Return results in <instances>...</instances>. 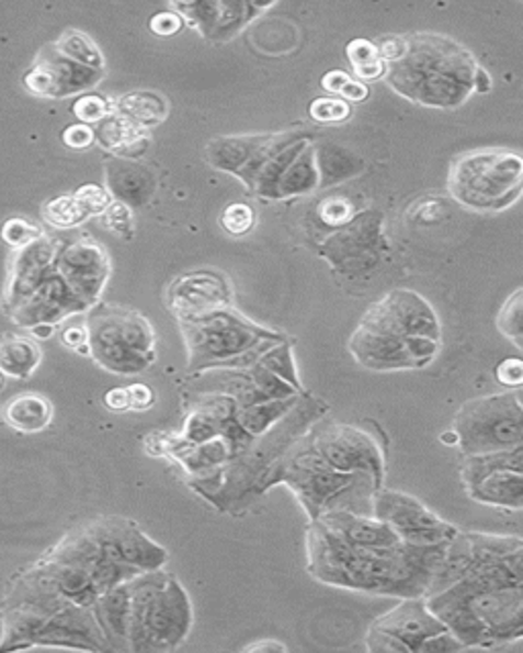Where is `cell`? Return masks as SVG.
<instances>
[{
	"label": "cell",
	"instance_id": "cell-1",
	"mask_svg": "<svg viewBox=\"0 0 523 653\" xmlns=\"http://www.w3.org/2000/svg\"><path fill=\"white\" fill-rule=\"evenodd\" d=\"M428 609L466 650H493L523 638V550L480 565L444 591L423 596Z\"/></svg>",
	"mask_w": 523,
	"mask_h": 653
},
{
	"label": "cell",
	"instance_id": "cell-2",
	"mask_svg": "<svg viewBox=\"0 0 523 653\" xmlns=\"http://www.w3.org/2000/svg\"><path fill=\"white\" fill-rule=\"evenodd\" d=\"M444 546L418 548L401 541L389 548H352L311 520L307 529V570L329 586L413 598L428 593Z\"/></svg>",
	"mask_w": 523,
	"mask_h": 653
},
{
	"label": "cell",
	"instance_id": "cell-3",
	"mask_svg": "<svg viewBox=\"0 0 523 653\" xmlns=\"http://www.w3.org/2000/svg\"><path fill=\"white\" fill-rule=\"evenodd\" d=\"M479 68L477 58L463 44L428 31L405 37L403 56L387 64L385 80L411 103L452 111L475 92Z\"/></svg>",
	"mask_w": 523,
	"mask_h": 653
},
{
	"label": "cell",
	"instance_id": "cell-4",
	"mask_svg": "<svg viewBox=\"0 0 523 653\" xmlns=\"http://www.w3.org/2000/svg\"><path fill=\"white\" fill-rule=\"evenodd\" d=\"M127 650L135 653L174 652L189 638L195 623L191 596L180 580L158 568L127 580Z\"/></svg>",
	"mask_w": 523,
	"mask_h": 653
},
{
	"label": "cell",
	"instance_id": "cell-5",
	"mask_svg": "<svg viewBox=\"0 0 523 653\" xmlns=\"http://www.w3.org/2000/svg\"><path fill=\"white\" fill-rule=\"evenodd\" d=\"M274 484H286L293 490L311 520L336 508L354 513H360V505L371 508L374 492L380 490L368 476L344 474L329 468L309 442L270 466L260 492H266Z\"/></svg>",
	"mask_w": 523,
	"mask_h": 653
},
{
	"label": "cell",
	"instance_id": "cell-6",
	"mask_svg": "<svg viewBox=\"0 0 523 653\" xmlns=\"http://www.w3.org/2000/svg\"><path fill=\"white\" fill-rule=\"evenodd\" d=\"M446 186L461 207L473 213H501L522 196V156L503 148L466 151L450 163Z\"/></svg>",
	"mask_w": 523,
	"mask_h": 653
},
{
	"label": "cell",
	"instance_id": "cell-7",
	"mask_svg": "<svg viewBox=\"0 0 523 653\" xmlns=\"http://www.w3.org/2000/svg\"><path fill=\"white\" fill-rule=\"evenodd\" d=\"M189 354V371L213 368L243 370V356L266 342H284L283 333L258 325L250 317L229 307L193 321H179Z\"/></svg>",
	"mask_w": 523,
	"mask_h": 653
},
{
	"label": "cell",
	"instance_id": "cell-8",
	"mask_svg": "<svg viewBox=\"0 0 523 653\" xmlns=\"http://www.w3.org/2000/svg\"><path fill=\"white\" fill-rule=\"evenodd\" d=\"M87 317L89 357L115 376H139L156 364V333L134 309L96 302Z\"/></svg>",
	"mask_w": 523,
	"mask_h": 653
},
{
	"label": "cell",
	"instance_id": "cell-9",
	"mask_svg": "<svg viewBox=\"0 0 523 653\" xmlns=\"http://www.w3.org/2000/svg\"><path fill=\"white\" fill-rule=\"evenodd\" d=\"M452 429L458 435L463 458L522 446L523 404L520 390L464 402L454 415Z\"/></svg>",
	"mask_w": 523,
	"mask_h": 653
},
{
	"label": "cell",
	"instance_id": "cell-10",
	"mask_svg": "<svg viewBox=\"0 0 523 653\" xmlns=\"http://www.w3.org/2000/svg\"><path fill=\"white\" fill-rule=\"evenodd\" d=\"M389 241L383 231V215L378 210L359 213L342 229L329 231L328 238L317 245L319 255L338 274L359 278L380 264Z\"/></svg>",
	"mask_w": 523,
	"mask_h": 653
},
{
	"label": "cell",
	"instance_id": "cell-11",
	"mask_svg": "<svg viewBox=\"0 0 523 653\" xmlns=\"http://www.w3.org/2000/svg\"><path fill=\"white\" fill-rule=\"evenodd\" d=\"M371 515L390 527L403 543L418 548L444 546L458 531L418 496L403 490H376L371 501Z\"/></svg>",
	"mask_w": 523,
	"mask_h": 653
},
{
	"label": "cell",
	"instance_id": "cell-12",
	"mask_svg": "<svg viewBox=\"0 0 523 653\" xmlns=\"http://www.w3.org/2000/svg\"><path fill=\"white\" fill-rule=\"evenodd\" d=\"M360 326L383 335H419L442 342V323L430 305L416 290L397 288L373 302L360 319Z\"/></svg>",
	"mask_w": 523,
	"mask_h": 653
},
{
	"label": "cell",
	"instance_id": "cell-13",
	"mask_svg": "<svg viewBox=\"0 0 523 653\" xmlns=\"http://www.w3.org/2000/svg\"><path fill=\"white\" fill-rule=\"evenodd\" d=\"M329 468L344 474L373 478L376 489H383L385 458L371 435L352 425H331L319 429L309 442Z\"/></svg>",
	"mask_w": 523,
	"mask_h": 653
},
{
	"label": "cell",
	"instance_id": "cell-14",
	"mask_svg": "<svg viewBox=\"0 0 523 653\" xmlns=\"http://www.w3.org/2000/svg\"><path fill=\"white\" fill-rule=\"evenodd\" d=\"M56 272L90 309L103 297L113 266L105 248L96 239L82 236L66 243L60 241Z\"/></svg>",
	"mask_w": 523,
	"mask_h": 653
},
{
	"label": "cell",
	"instance_id": "cell-15",
	"mask_svg": "<svg viewBox=\"0 0 523 653\" xmlns=\"http://www.w3.org/2000/svg\"><path fill=\"white\" fill-rule=\"evenodd\" d=\"M105 72L90 70L64 58L54 44H49L37 54L30 70L23 76V87L37 99L60 101L94 89L96 84H101Z\"/></svg>",
	"mask_w": 523,
	"mask_h": 653
},
{
	"label": "cell",
	"instance_id": "cell-16",
	"mask_svg": "<svg viewBox=\"0 0 523 653\" xmlns=\"http://www.w3.org/2000/svg\"><path fill=\"white\" fill-rule=\"evenodd\" d=\"M164 302L179 321H193L234 307V290L224 274L195 270L177 276L166 286Z\"/></svg>",
	"mask_w": 523,
	"mask_h": 653
},
{
	"label": "cell",
	"instance_id": "cell-17",
	"mask_svg": "<svg viewBox=\"0 0 523 653\" xmlns=\"http://www.w3.org/2000/svg\"><path fill=\"white\" fill-rule=\"evenodd\" d=\"M58 248H60V241L44 233L30 245L13 250L7 267V283L2 290L4 314H9L16 305H21L54 272Z\"/></svg>",
	"mask_w": 523,
	"mask_h": 653
},
{
	"label": "cell",
	"instance_id": "cell-18",
	"mask_svg": "<svg viewBox=\"0 0 523 653\" xmlns=\"http://www.w3.org/2000/svg\"><path fill=\"white\" fill-rule=\"evenodd\" d=\"M87 311L89 307L76 297L70 286L64 283V278L54 267V272L45 278L44 283L39 284L21 305H16L7 317L15 325L30 331L37 325L58 326L68 317Z\"/></svg>",
	"mask_w": 523,
	"mask_h": 653
},
{
	"label": "cell",
	"instance_id": "cell-19",
	"mask_svg": "<svg viewBox=\"0 0 523 653\" xmlns=\"http://www.w3.org/2000/svg\"><path fill=\"white\" fill-rule=\"evenodd\" d=\"M272 4L252 2H172L170 9L189 23V27L201 31L211 42H227L236 37L260 11Z\"/></svg>",
	"mask_w": 523,
	"mask_h": 653
},
{
	"label": "cell",
	"instance_id": "cell-20",
	"mask_svg": "<svg viewBox=\"0 0 523 653\" xmlns=\"http://www.w3.org/2000/svg\"><path fill=\"white\" fill-rule=\"evenodd\" d=\"M371 627L401 641L409 653H418L419 645L425 639L446 629V625L442 623L434 612L428 609L423 596L403 598L401 605L376 617Z\"/></svg>",
	"mask_w": 523,
	"mask_h": 653
},
{
	"label": "cell",
	"instance_id": "cell-21",
	"mask_svg": "<svg viewBox=\"0 0 523 653\" xmlns=\"http://www.w3.org/2000/svg\"><path fill=\"white\" fill-rule=\"evenodd\" d=\"M348 350L362 368L373 371L418 370L409 354L407 337L374 333L364 326H356L350 335Z\"/></svg>",
	"mask_w": 523,
	"mask_h": 653
},
{
	"label": "cell",
	"instance_id": "cell-22",
	"mask_svg": "<svg viewBox=\"0 0 523 653\" xmlns=\"http://www.w3.org/2000/svg\"><path fill=\"white\" fill-rule=\"evenodd\" d=\"M315 520L352 548H389L401 543V539L393 534V529L374 519L373 515L336 508L319 515Z\"/></svg>",
	"mask_w": 523,
	"mask_h": 653
},
{
	"label": "cell",
	"instance_id": "cell-23",
	"mask_svg": "<svg viewBox=\"0 0 523 653\" xmlns=\"http://www.w3.org/2000/svg\"><path fill=\"white\" fill-rule=\"evenodd\" d=\"M105 184L106 193L113 201L129 208H139L150 203L156 191V176L148 165L113 158L105 163Z\"/></svg>",
	"mask_w": 523,
	"mask_h": 653
},
{
	"label": "cell",
	"instance_id": "cell-24",
	"mask_svg": "<svg viewBox=\"0 0 523 653\" xmlns=\"http://www.w3.org/2000/svg\"><path fill=\"white\" fill-rule=\"evenodd\" d=\"M94 137L99 146L113 153L115 158L134 162H139V158L148 153L151 144L150 131L135 127L134 123L123 119L117 113L99 123V127L94 129Z\"/></svg>",
	"mask_w": 523,
	"mask_h": 653
},
{
	"label": "cell",
	"instance_id": "cell-25",
	"mask_svg": "<svg viewBox=\"0 0 523 653\" xmlns=\"http://www.w3.org/2000/svg\"><path fill=\"white\" fill-rule=\"evenodd\" d=\"M464 490L480 505L520 511L523 506V470H494Z\"/></svg>",
	"mask_w": 523,
	"mask_h": 653
},
{
	"label": "cell",
	"instance_id": "cell-26",
	"mask_svg": "<svg viewBox=\"0 0 523 653\" xmlns=\"http://www.w3.org/2000/svg\"><path fill=\"white\" fill-rule=\"evenodd\" d=\"M272 134H248V135H224V137H215L211 139L207 146V162L227 172V174H236L248 162H252L258 151L264 148L270 141Z\"/></svg>",
	"mask_w": 523,
	"mask_h": 653
},
{
	"label": "cell",
	"instance_id": "cell-27",
	"mask_svg": "<svg viewBox=\"0 0 523 653\" xmlns=\"http://www.w3.org/2000/svg\"><path fill=\"white\" fill-rule=\"evenodd\" d=\"M44 352L30 335L0 333V374L13 380H27L42 366Z\"/></svg>",
	"mask_w": 523,
	"mask_h": 653
},
{
	"label": "cell",
	"instance_id": "cell-28",
	"mask_svg": "<svg viewBox=\"0 0 523 653\" xmlns=\"http://www.w3.org/2000/svg\"><path fill=\"white\" fill-rule=\"evenodd\" d=\"M314 148L319 188H331L348 180L356 179L366 168L364 160L352 149L342 148L336 144H323Z\"/></svg>",
	"mask_w": 523,
	"mask_h": 653
},
{
	"label": "cell",
	"instance_id": "cell-29",
	"mask_svg": "<svg viewBox=\"0 0 523 653\" xmlns=\"http://www.w3.org/2000/svg\"><path fill=\"white\" fill-rule=\"evenodd\" d=\"M113 113L134 123L135 127L151 131L168 119L170 106L162 94L151 90H134L113 101Z\"/></svg>",
	"mask_w": 523,
	"mask_h": 653
},
{
	"label": "cell",
	"instance_id": "cell-30",
	"mask_svg": "<svg viewBox=\"0 0 523 653\" xmlns=\"http://www.w3.org/2000/svg\"><path fill=\"white\" fill-rule=\"evenodd\" d=\"M54 419V404L44 394L25 392L7 402L4 421L21 433H39L47 429Z\"/></svg>",
	"mask_w": 523,
	"mask_h": 653
},
{
	"label": "cell",
	"instance_id": "cell-31",
	"mask_svg": "<svg viewBox=\"0 0 523 653\" xmlns=\"http://www.w3.org/2000/svg\"><path fill=\"white\" fill-rule=\"evenodd\" d=\"M297 404H299L297 397L281 399V401L258 402L252 406L240 409L238 415H236V423L240 425V429L248 437L258 439V437H262V435H266V433L274 429L284 416L291 415V411Z\"/></svg>",
	"mask_w": 523,
	"mask_h": 653
},
{
	"label": "cell",
	"instance_id": "cell-32",
	"mask_svg": "<svg viewBox=\"0 0 523 653\" xmlns=\"http://www.w3.org/2000/svg\"><path fill=\"white\" fill-rule=\"evenodd\" d=\"M319 188V176L315 165V148L311 141L300 149L295 162L288 165L283 179L276 186V201L293 198V196H305L315 193Z\"/></svg>",
	"mask_w": 523,
	"mask_h": 653
},
{
	"label": "cell",
	"instance_id": "cell-33",
	"mask_svg": "<svg viewBox=\"0 0 523 653\" xmlns=\"http://www.w3.org/2000/svg\"><path fill=\"white\" fill-rule=\"evenodd\" d=\"M494 470H523V446L477 454V456H464L463 466H461L463 486L477 482L479 478L491 474Z\"/></svg>",
	"mask_w": 523,
	"mask_h": 653
},
{
	"label": "cell",
	"instance_id": "cell-34",
	"mask_svg": "<svg viewBox=\"0 0 523 653\" xmlns=\"http://www.w3.org/2000/svg\"><path fill=\"white\" fill-rule=\"evenodd\" d=\"M54 47L68 60L76 61L90 70H96V72H105V56H103L101 47L94 44V39L89 37L84 31H64L60 37L54 42Z\"/></svg>",
	"mask_w": 523,
	"mask_h": 653
},
{
	"label": "cell",
	"instance_id": "cell-35",
	"mask_svg": "<svg viewBox=\"0 0 523 653\" xmlns=\"http://www.w3.org/2000/svg\"><path fill=\"white\" fill-rule=\"evenodd\" d=\"M42 217L52 229H75L89 221V215L82 210L75 194H61L44 203Z\"/></svg>",
	"mask_w": 523,
	"mask_h": 653
},
{
	"label": "cell",
	"instance_id": "cell-36",
	"mask_svg": "<svg viewBox=\"0 0 523 653\" xmlns=\"http://www.w3.org/2000/svg\"><path fill=\"white\" fill-rule=\"evenodd\" d=\"M258 364L264 366L272 374H276L278 378H283L284 382H288L291 387L297 388L300 394H307V390L300 385L299 371H297V364H295V356H293V342L291 340L272 345L262 356L258 357Z\"/></svg>",
	"mask_w": 523,
	"mask_h": 653
},
{
	"label": "cell",
	"instance_id": "cell-37",
	"mask_svg": "<svg viewBox=\"0 0 523 653\" xmlns=\"http://www.w3.org/2000/svg\"><path fill=\"white\" fill-rule=\"evenodd\" d=\"M246 374H248L260 402L281 401V399H291V397H299L300 394L297 388L291 387L288 382H284L283 378H278L276 374L266 370L258 362L254 366L246 368Z\"/></svg>",
	"mask_w": 523,
	"mask_h": 653
},
{
	"label": "cell",
	"instance_id": "cell-38",
	"mask_svg": "<svg viewBox=\"0 0 523 653\" xmlns=\"http://www.w3.org/2000/svg\"><path fill=\"white\" fill-rule=\"evenodd\" d=\"M523 288H518L511 297L503 302L501 311L497 314V329L503 337H508L518 350H523Z\"/></svg>",
	"mask_w": 523,
	"mask_h": 653
},
{
	"label": "cell",
	"instance_id": "cell-39",
	"mask_svg": "<svg viewBox=\"0 0 523 653\" xmlns=\"http://www.w3.org/2000/svg\"><path fill=\"white\" fill-rule=\"evenodd\" d=\"M360 210L356 205L345 198V196H329L323 198L319 205H317V217L319 221L323 224V227H328L329 231H336V229H342L344 225L350 224Z\"/></svg>",
	"mask_w": 523,
	"mask_h": 653
},
{
	"label": "cell",
	"instance_id": "cell-40",
	"mask_svg": "<svg viewBox=\"0 0 523 653\" xmlns=\"http://www.w3.org/2000/svg\"><path fill=\"white\" fill-rule=\"evenodd\" d=\"M255 210L252 205L248 203H231L224 208L221 217H219V225L227 236L234 238H243L248 236L255 227Z\"/></svg>",
	"mask_w": 523,
	"mask_h": 653
},
{
	"label": "cell",
	"instance_id": "cell-41",
	"mask_svg": "<svg viewBox=\"0 0 523 653\" xmlns=\"http://www.w3.org/2000/svg\"><path fill=\"white\" fill-rule=\"evenodd\" d=\"M72 113L78 123L92 127L113 115V101L101 94H80L72 104Z\"/></svg>",
	"mask_w": 523,
	"mask_h": 653
},
{
	"label": "cell",
	"instance_id": "cell-42",
	"mask_svg": "<svg viewBox=\"0 0 523 653\" xmlns=\"http://www.w3.org/2000/svg\"><path fill=\"white\" fill-rule=\"evenodd\" d=\"M309 117L319 125H340L352 117V106L338 96H319L309 104Z\"/></svg>",
	"mask_w": 523,
	"mask_h": 653
},
{
	"label": "cell",
	"instance_id": "cell-43",
	"mask_svg": "<svg viewBox=\"0 0 523 653\" xmlns=\"http://www.w3.org/2000/svg\"><path fill=\"white\" fill-rule=\"evenodd\" d=\"M44 233L45 231L39 225L31 224L21 217H13L0 227V238L11 250H21V248L33 243L35 239L42 238Z\"/></svg>",
	"mask_w": 523,
	"mask_h": 653
},
{
	"label": "cell",
	"instance_id": "cell-44",
	"mask_svg": "<svg viewBox=\"0 0 523 653\" xmlns=\"http://www.w3.org/2000/svg\"><path fill=\"white\" fill-rule=\"evenodd\" d=\"M101 221L109 231H113L121 239H132L135 233L134 208L113 201L105 213L101 215Z\"/></svg>",
	"mask_w": 523,
	"mask_h": 653
},
{
	"label": "cell",
	"instance_id": "cell-45",
	"mask_svg": "<svg viewBox=\"0 0 523 653\" xmlns=\"http://www.w3.org/2000/svg\"><path fill=\"white\" fill-rule=\"evenodd\" d=\"M448 215V203L444 198H435V196H432V198H421L409 210L411 224L425 225V227H432V225L446 221Z\"/></svg>",
	"mask_w": 523,
	"mask_h": 653
},
{
	"label": "cell",
	"instance_id": "cell-46",
	"mask_svg": "<svg viewBox=\"0 0 523 653\" xmlns=\"http://www.w3.org/2000/svg\"><path fill=\"white\" fill-rule=\"evenodd\" d=\"M75 198L82 210L90 217H101L109 205L113 203L111 194L106 193L105 186L99 184H84L75 193Z\"/></svg>",
	"mask_w": 523,
	"mask_h": 653
},
{
	"label": "cell",
	"instance_id": "cell-47",
	"mask_svg": "<svg viewBox=\"0 0 523 653\" xmlns=\"http://www.w3.org/2000/svg\"><path fill=\"white\" fill-rule=\"evenodd\" d=\"M494 380L509 390L523 387V362L520 357H505L494 368Z\"/></svg>",
	"mask_w": 523,
	"mask_h": 653
},
{
	"label": "cell",
	"instance_id": "cell-48",
	"mask_svg": "<svg viewBox=\"0 0 523 653\" xmlns=\"http://www.w3.org/2000/svg\"><path fill=\"white\" fill-rule=\"evenodd\" d=\"M61 144L66 148L75 149V151H84L90 146L96 144V137H94V127L84 125V123H75V125H68L61 134Z\"/></svg>",
	"mask_w": 523,
	"mask_h": 653
},
{
	"label": "cell",
	"instance_id": "cell-49",
	"mask_svg": "<svg viewBox=\"0 0 523 653\" xmlns=\"http://www.w3.org/2000/svg\"><path fill=\"white\" fill-rule=\"evenodd\" d=\"M345 58L352 64V68H360V66L380 60L376 44L371 39H360V37L345 45Z\"/></svg>",
	"mask_w": 523,
	"mask_h": 653
},
{
	"label": "cell",
	"instance_id": "cell-50",
	"mask_svg": "<svg viewBox=\"0 0 523 653\" xmlns=\"http://www.w3.org/2000/svg\"><path fill=\"white\" fill-rule=\"evenodd\" d=\"M463 641L456 638L452 631L444 629L440 633H435L432 638L425 639L421 645H419L418 653L434 652V653H448V652H463Z\"/></svg>",
	"mask_w": 523,
	"mask_h": 653
},
{
	"label": "cell",
	"instance_id": "cell-51",
	"mask_svg": "<svg viewBox=\"0 0 523 653\" xmlns=\"http://www.w3.org/2000/svg\"><path fill=\"white\" fill-rule=\"evenodd\" d=\"M366 650L373 653H409L401 641L390 638L389 633H383L374 627L366 631Z\"/></svg>",
	"mask_w": 523,
	"mask_h": 653
},
{
	"label": "cell",
	"instance_id": "cell-52",
	"mask_svg": "<svg viewBox=\"0 0 523 653\" xmlns=\"http://www.w3.org/2000/svg\"><path fill=\"white\" fill-rule=\"evenodd\" d=\"M184 27V21L174 11H160L150 19V31L158 37H172Z\"/></svg>",
	"mask_w": 523,
	"mask_h": 653
},
{
	"label": "cell",
	"instance_id": "cell-53",
	"mask_svg": "<svg viewBox=\"0 0 523 653\" xmlns=\"http://www.w3.org/2000/svg\"><path fill=\"white\" fill-rule=\"evenodd\" d=\"M127 394H129V411H135V413L150 411L151 406L156 404L154 388L144 385V382H134L132 387H127Z\"/></svg>",
	"mask_w": 523,
	"mask_h": 653
},
{
	"label": "cell",
	"instance_id": "cell-54",
	"mask_svg": "<svg viewBox=\"0 0 523 653\" xmlns=\"http://www.w3.org/2000/svg\"><path fill=\"white\" fill-rule=\"evenodd\" d=\"M60 337L64 347L72 350L76 354L89 356V331H87V325L66 326L61 331Z\"/></svg>",
	"mask_w": 523,
	"mask_h": 653
},
{
	"label": "cell",
	"instance_id": "cell-55",
	"mask_svg": "<svg viewBox=\"0 0 523 653\" xmlns=\"http://www.w3.org/2000/svg\"><path fill=\"white\" fill-rule=\"evenodd\" d=\"M352 80V76L344 70H329L328 75L321 76V89L326 90L331 96H340L345 84Z\"/></svg>",
	"mask_w": 523,
	"mask_h": 653
},
{
	"label": "cell",
	"instance_id": "cell-56",
	"mask_svg": "<svg viewBox=\"0 0 523 653\" xmlns=\"http://www.w3.org/2000/svg\"><path fill=\"white\" fill-rule=\"evenodd\" d=\"M368 96H371L368 84H364V82H359L356 78H352V80L345 84L344 90L340 92L338 99H342V101H345L348 104L366 103Z\"/></svg>",
	"mask_w": 523,
	"mask_h": 653
},
{
	"label": "cell",
	"instance_id": "cell-57",
	"mask_svg": "<svg viewBox=\"0 0 523 653\" xmlns=\"http://www.w3.org/2000/svg\"><path fill=\"white\" fill-rule=\"evenodd\" d=\"M106 409L113 413H127L129 411V394H127V387H115L106 390L105 399Z\"/></svg>",
	"mask_w": 523,
	"mask_h": 653
},
{
	"label": "cell",
	"instance_id": "cell-58",
	"mask_svg": "<svg viewBox=\"0 0 523 653\" xmlns=\"http://www.w3.org/2000/svg\"><path fill=\"white\" fill-rule=\"evenodd\" d=\"M241 652L284 653L288 652V648L284 645L283 641H278V639L266 638L260 639V641H252V643L243 645V648H241Z\"/></svg>",
	"mask_w": 523,
	"mask_h": 653
},
{
	"label": "cell",
	"instance_id": "cell-59",
	"mask_svg": "<svg viewBox=\"0 0 523 653\" xmlns=\"http://www.w3.org/2000/svg\"><path fill=\"white\" fill-rule=\"evenodd\" d=\"M491 87H493V78L489 76V72L485 68H479V75H477V80H475V92L485 94V92L491 90Z\"/></svg>",
	"mask_w": 523,
	"mask_h": 653
},
{
	"label": "cell",
	"instance_id": "cell-60",
	"mask_svg": "<svg viewBox=\"0 0 523 653\" xmlns=\"http://www.w3.org/2000/svg\"><path fill=\"white\" fill-rule=\"evenodd\" d=\"M440 442H442L444 446H458V435H456V431L454 429L444 431V433L440 435Z\"/></svg>",
	"mask_w": 523,
	"mask_h": 653
},
{
	"label": "cell",
	"instance_id": "cell-61",
	"mask_svg": "<svg viewBox=\"0 0 523 653\" xmlns=\"http://www.w3.org/2000/svg\"><path fill=\"white\" fill-rule=\"evenodd\" d=\"M2 385H4V376L0 374V388H2Z\"/></svg>",
	"mask_w": 523,
	"mask_h": 653
}]
</instances>
